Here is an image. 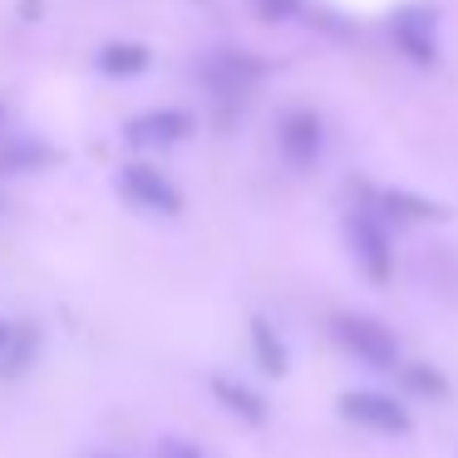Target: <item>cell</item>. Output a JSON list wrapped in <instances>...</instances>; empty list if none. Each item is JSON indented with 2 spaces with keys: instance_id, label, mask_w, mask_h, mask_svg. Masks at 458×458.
<instances>
[{
  "instance_id": "obj_1",
  "label": "cell",
  "mask_w": 458,
  "mask_h": 458,
  "mask_svg": "<svg viewBox=\"0 0 458 458\" xmlns=\"http://www.w3.org/2000/svg\"><path fill=\"white\" fill-rule=\"evenodd\" d=\"M198 80H202V89H208L212 99L242 104L251 94V84L261 80V64L251 60V55H242V50H208L198 60Z\"/></svg>"
},
{
  "instance_id": "obj_2",
  "label": "cell",
  "mask_w": 458,
  "mask_h": 458,
  "mask_svg": "<svg viewBox=\"0 0 458 458\" xmlns=\"http://www.w3.org/2000/svg\"><path fill=\"white\" fill-rule=\"evenodd\" d=\"M119 192L133 208L153 212V217H178L182 212V192L173 188L158 168H148V163H129V168L119 173Z\"/></svg>"
},
{
  "instance_id": "obj_3",
  "label": "cell",
  "mask_w": 458,
  "mask_h": 458,
  "mask_svg": "<svg viewBox=\"0 0 458 458\" xmlns=\"http://www.w3.org/2000/svg\"><path fill=\"white\" fill-rule=\"evenodd\" d=\"M345 237H350V251H355L360 271H365L375 286H385L389 271H394V257H389V237H385V227H379V217L375 212H350Z\"/></svg>"
},
{
  "instance_id": "obj_4",
  "label": "cell",
  "mask_w": 458,
  "mask_h": 458,
  "mask_svg": "<svg viewBox=\"0 0 458 458\" xmlns=\"http://www.w3.org/2000/svg\"><path fill=\"white\" fill-rule=\"evenodd\" d=\"M335 340L355 360H365V365H375V369H389L399 360L394 335H389L379 320H369V316H335Z\"/></svg>"
},
{
  "instance_id": "obj_5",
  "label": "cell",
  "mask_w": 458,
  "mask_h": 458,
  "mask_svg": "<svg viewBox=\"0 0 458 458\" xmlns=\"http://www.w3.org/2000/svg\"><path fill=\"white\" fill-rule=\"evenodd\" d=\"M276 143L291 168H310L326 148V123H320L316 109H286L276 119Z\"/></svg>"
},
{
  "instance_id": "obj_6",
  "label": "cell",
  "mask_w": 458,
  "mask_h": 458,
  "mask_svg": "<svg viewBox=\"0 0 458 458\" xmlns=\"http://www.w3.org/2000/svg\"><path fill=\"white\" fill-rule=\"evenodd\" d=\"M389 35H394V45H399L404 60H414V64H434L438 60V15L428 11V5H404V11H394Z\"/></svg>"
},
{
  "instance_id": "obj_7",
  "label": "cell",
  "mask_w": 458,
  "mask_h": 458,
  "mask_svg": "<svg viewBox=\"0 0 458 458\" xmlns=\"http://www.w3.org/2000/svg\"><path fill=\"white\" fill-rule=\"evenodd\" d=\"M340 414L360 428H375V434H409V409L389 394H375V389H355V394L340 399Z\"/></svg>"
},
{
  "instance_id": "obj_8",
  "label": "cell",
  "mask_w": 458,
  "mask_h": 458,
  "mask_svg": "<svg viewBox=\"0 0 458 458\" xmlns=\"http://www.w3.org/2000/svg\"><path fill=\"white\" fill-rule=\"evenodd\" d=\"M192 133V119L182 109H148V114H133L129 123H123V139L133 143V148H173V143H182Z\"/></svg>"
},
{
  "instance_id": "obj_9",
  "label": "cell",
  "mask_w": 458,
  "mask_h": 458,
  "mask_svg": "<svg viewBox=\"0 0 458 458\" xmlns=\"http://www.w3.org/2000/svg\"><path fill=\"white\" fill-rule=\"evenodd\" d=\"M55 163V148H45V143L25 139V133H11V139L0 143V178L5 173H40Z\"/></svg>"
},
{
  "instance_id": "obj_10",
  "label": "cell",
  "mask_w": 458,
  "mask_h": 458,
  "mask_svg": "<svg viewBox=\"0 0 458 458\" xmlns=\"http://www.w3.org/2000/svg\"><path fill=\"white\" fill-rule=\"evenodd\" d=\"M379 212H389V217H399V222H444L448 217V208L419 198V192H404V188H385V192H379Z\"/></svg>"
},
{
  "instance_id": "obj_11",
  "label": "cell",
  "mask_w": 458,
  "mask_h": 458,
  "mask_svg": "<svg viewBox=\"0 0 458 458\" xmlns=\"http://www.w3.org/2000/svg\"><path fill=\"white\" fill-rule=\"evenodd\" d=\"M212 399H222V404L232 409L237 419H247V424H267V399L251 394V389H242L237 379H212Z\"/></svg>"
},
{
  "instance_id": "obj_12",
  "label": "cell",
  "mask_w": 458,
  "mask_h": 458,
  "mask_svg": "<svg viewBox=\"0 0 458 458\" xmlns=\"http://www.w3.org/2000/svg\"><path fill=\"white\" fill-rule=\"evenodd\" d=\"M94 64H99L104 74H114V80H133V74L148 70V50H143V45L114 40V45H104V50L94 55Z\"/></svg>"
},
{
  "instance_id": "obj_13",
  "label": "cell",
  "mask_w": 458,
  "mask_h": 458,
  "mask_svg": "<svg viewBox=\"0 0 458 458\" xmlns=\"http://www.w3.org/2000/svg\"><path fill=\"white\" fill-rule=\"evenodd\" d=\"M251 350H257V365L267 369L271 379L286 375V345H281V335L271 330V320H251Z\"/></svg>"
},
{
  "instance_id": "obj_14",
  "label": "cell",
  "mask_w": 458,
  "mask_h": 458,
  "mask_svg": "<svg viewBox=\"0 0 458 458\" xmlns=\"http://www.w3.org/2000/svg\"><path fill=\"white\" fill-rule=\"evenodd\" d=\"M404 385H414L419 394H428V399L448 394V379H444V375H434L428 365H409V369H404Z\"/></svg>"
},
{
  "instance_id": "obj_15",
  "label": "cell",
  "mask_w": 458,
  "mask_h": 458,
  "mask_svg": "<svg viewBox=\"0 0 458 458\" xmlns=\"http://www.w3.org/2000/svg\"><path fill=\"white\" fill-rule=\"evenodd\" d=\"M257 5H261L267 21H291V15L301 11V0H257Z\"/></svg>"
},
{
  "instance_id": "obj_16",
  "label": "cell",
  "mask_w": 458,
  "mask_h": 458,
  "mask_svg": "<svg viewBox=\"0 0 458 458\" xmlns=\"http://www.w3.org/2000/svg\"><path fill=\"white\" fill-rule=\"evenodd\" d=\"M163 458H202L192 444H163Z\"/></svg>"
},
{
  "instance_id": "obj_17",
  "label": "cell",
  "mask_w": 458,
  "mask_h": 458,
  "mask_svg": "<svg viewBox=\"0 0 458 458\" xmlns=\"http://www.w3.org/2000/svg\"><path fill=\"white\" fill-rule=\"evenodd\" d=\"M11 340H15V330H11V326H5V320H0V350L11 345Z\"/></svg>"
},
{
  "instance_id": "obj_18",
  "label": "cell",
  "mask_w": 458,
  "mask_h": 458,
  "mask_svg": "<svg viewBox=\"0 0 458 458\" xmlns=\"http://www.w3.org/2000/svg\"><path fill=\"white\" fill-rule=\"evenodd\" d=\"M99 458H104V454H99Z\"/></svg>"
}]
</instances>
